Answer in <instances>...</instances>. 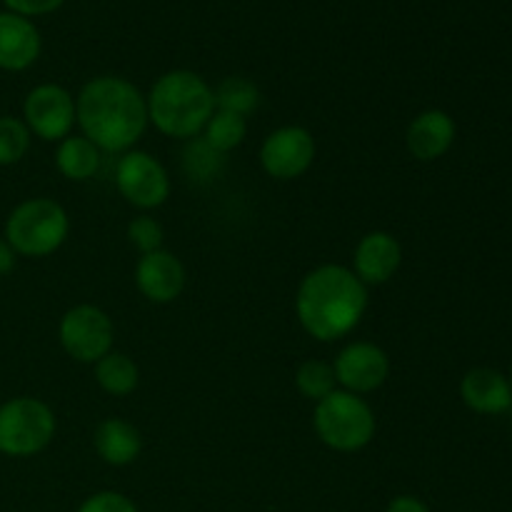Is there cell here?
Returning a JSON list of instances; mask_svg holds the SVG:
<instances>
[{"instance_id":"cell-1","label":"cell","mask_w":512,"mask_h":512,"mask_svg":"<svg viewBox=\"0 0 512 512\" xmlns=\"http://www.w3.org/2000/svg\"><path fill=\"white\" fill-rule=\"evenodd\" d=\"M75 123L100 153H128L148 128V103L130 80L100 75L80 88Z\"/></svg>"},{"instance_id":"cell-2","label":"cell","mask_w":512,"mask_h":512,"mask_svg":"<svg viewBox=\"0 0 512 512\" xmlns=\"http://www.w3.org/2000/svg\"><path fill=\"white\" fill-rule=\"evenodd\" d=\"M368 310V285L345 265L310 270L295 293V315L310 338L335 343L353 333Z\"/></svg>"},{"instance_id":"cell-3","label":"cell","mask_w":512,"mask_h":512,"mask_svg":"<svg viewBox=\"0 0 512 512\" xmlns=\"http://www.w3.org/2000/svg\"><path fill=\"white\" fill-rule=\"evenodd\" d=\"M145 103L150 123L175 140L198 138L215 113L213 88L193 70H170L160 75L145 95Z\"/></svg>"},{"instance_id":"cell-4","label":"cell","mask_w":512,"mask_h":512,"mask_svg":"<svg viewBox=\"0 0 512 512\" xmlns=\"http://www.w3.org/2000/svg\"><path fill=\"white\" fill-rule=\"evenodd\" d=\"M313 428L320 443L335 453H358L373 443L378 423L368 400L348 390H335L315 403Z\"/></svg>"},{"instance_id":"cell-5","label":"cell","mask_w":512,"mask_h":512,"mask_svg":"<svg viewBox=\"0 0 512 512\" xmlns=\"http://www.w3.org/2000/svg\"><path fill=\"white\" fill-rule=\"evenodd\" d=\"M68 233V213L53 198L23 200L5 223V240L23 258H48L68 240Z\"/></svg>"},{"instance_id":"cell-6","label":"cell","mask_w":512,"mask_h":512,"mask_svg":"<svg viewBox=\"0 0 512 512\" xmlns=\"http://www.w3.org/2000/svg\"><path fill=\"white\" fill-rule=\"evenodd\" d=\"M55 413L38 398H13L0 405V453L33 458L55 438Z\"/></svg>"},{"instance_id":"cell-7","label":"cell","mask_w":512,"mask_h":512,"mask_svg":"<svg viewBox=\"0 0 512 512\" xmlns=\"http://www.w3.org/2000/svg\"><path fill=\"white\" fill-rule=\"evenodd\" d=\"M58 338L65 353L78 363L95 365L113 350L115 328L110 315L98 305H75L60 318Z\"/></svg>"},{"instance_id":"cell-8","label":"cell","mask_w":512,"mask_h":512,"mask_svg":"<svg viewBox=\"0 0 512 512\" xmlns=\"http://www.w3.org/2000/svg\"><path fill=\"white\" fill-rule=\"evenodd\" d=\"M115 188L133 208L153 210L170 198V175L155 155L128 150L115 163Z\"/></svg>"},{"instance_id":"cell-9","label":"cell","mask_w":512,"mask_h":512,"mask_svg":"<svg viewBox=\"0 0 512 512\" xmlns=\"http://www.w3.org/2000/svg\"><path fill=\"white\" fill-rule=\"evenodd\" d=\"M23 118L30 135L45 143H60L75 128L73 93L55 83L35 85L23 103Z\"/></svg>"},{"instance_id":"cell-10","label":"cell","mask_w":512,"mask_h":512,"mask_svg":"<svg viewBox=\"0 0 512 512\" xmlns=\"http://www.w3.org/2000/svg\"><path fill=\"white\" fill-rule=\"evenodd\" d=\"M315 138L303 125H283L260 145V165L275 180H295L315 163Z\"/></svg>"},{"instance_id":"cell-11","label":"cell","mask_w":512,"mask_h":512,"mask_svg":"<svg viewBox=\"0 0 512 512\" xmlns=\"http://www.w3.org/2000/svg\"><path fill=\"white\" fill-rule=\"evenodd\" d=\"M335 380L348 393L365 395L383 388L390 375V358L380 345L368 340H355L345 345L333 363Z\"/></svg>"},{"instance_id":"cell-12","label":"cell","mask_w":512,"mask_h":512,"mask_svg":"<svg viewBox=\"0 0 512 512\" xmlns=\"http://www.w3.org/2000/svg\"><path fill=\"white\" fill-rule=\"evenodd\" d=\"M135 288L155 305L173 303L185 290V265L180 263L178 255L163 248L140 255L135 265Z\"/></svg>"},{"instance_id":"cell-13","label":"cell","mask_w":512,"mask_h":512,"mask_svg":"<svg viewBox=\"0 0 512 512\" xmlns=\"http://www.w3.org/2000/svg\"><path fill=\"white\" fill-rule=\"evenodd\" d=\"M403 263V248L398 238L385 230H373L363 235L360 243L355 245L353 253V273L358 275L360 283L365 285H383L398 273Z\"/></svg>"},{"instance_id":"cell-14","label":"cell","mask_w":512,"mask_h":512,"mask_svg":"<svg viewBox=\"0 0 512 512\" xmlns=\"http://www.w3.org/2000/svg\"><path fill=\"white\" fill-rule=\"evenodd\" d=\"M455 143V120L445 110H423L415 115L405 133V145L415 160H438L453 148Z\"/></svg>"},{"instance_id":"cell-15","label":"cell","mask_w":512,"mask_h":512,"mask_svg":"<svg viewBox=\"0 0 512 512\" xmlns=\"http://www.w3.org/2000/svg\"><path fill=\"white\" fill-rule=\"evenodd\" d=\"M40 48H43V40L30 18L15 15L10 10L0 13V68L20 73L40 58Z\"/></svg>"},{"instance_id":"cell-16","label":"cell","mask_w":512,"mask_h":512,"mask_svg":"<svg viewBox=\"0 0 512 512\" xmlns=\"http://www.w3.org/2000/svg\"><path fill=\"white\" fill-rule=\"evenodd\" d=\"M460 395L465 405L475 413L498 415L512 405V385L503 373L490 368H475L460 383Z\"/></svg>"},{"instance_id":"cell-17","label":"cell","mask_w":512,"mask_h":512,"mask_svg":"<svg viewBox=\"0 0 512 512\" xmlns=\"http://www.w3.org/2000/svg\"><path fill=\"white\" fill-rule=\"evenodd\" d=\"M93 448L100 460L113 468H125L135 463L143 450V438L133 423L120 418H105L93 433Z\"/></svg>"},{"instance_id":"cell-18","label":"cell","mask_w":512,"mask_h":512,"mask_svg":"<svg viewBox=\"0 0 512 512\" xmlns=\"http://www.w3.org/2000/svg\"><path fill=\"white\" fill-rule=\"evenodd\" d=\"M55 165L68 180H88L100 168V150L85 135H68L55 150Z\"/></svg>"},{"instance_id":"cell-19","label":"cell","mask_w":512,"mask_h":512,"mask_svg":"<svg viewBox=\"0 0 512 512\" xmlns=\"http://www.w3.org/2000/svg\"><path fill=\"white\" fill-rule=\"evenodd\" d=\"M95 380H98V385L108 395L125 398V395H130L138 388L140 370L130 355L110 350L105 358H100L98 363H95Z\"/></svg>"},{"instance_id":"cell-20","label":"cell","mask_w":512,"mask_h":512,"mask_svg":"<svg viewBox=\"0 0 512 512\" xmlns=\"http://www.w3.org/2000/svg\"><path fill=\"white\" fill-rule=\"evenodd\" d=\"M245 138H248V120L243 115L228 113V110H215L203 130L205 143L223 155L240 148Z\"/></svg>"},{"instance_id":"cell-21","label":"cell","mask_w":512,"mask_h":512,"mask_svg":"<svg viewBox=\"0 0 512 512\" xmlns=\"http://www.w3.org/2000/svg\"><path fill=\"white\" fill-rule=\"evenodd\" d=\"M215 93V110H228V113L248 118L260 105V90L253 80L248 78H225Z\"/></svg>"},{"instance_id":"cell-22","label":"cell","mask_w":512,"mask_h":512,"mask_svg":"<svg viewBox=\"0 0 512 512\" xmlns=\"http://www.w3.org/2000/svg\"><path fill=\"white\" fill-rule=\"evenodd\" d=\"M295 388L300 390L303 398L313 400V403H320L323 398H328L330 393L338 390L333 363H325V360H305L298 368V373H295Z\"/></svg>"},{"instance_id":"cell-23","label":"cell","mask_w":512,"mask_h":512,"mask_svg":"<svg viewBox=\"0 0 512 512\" xmlns=\"http://www.w3.org/2000/svg\"><path fill=\"white\" fill-rule=\"evenodd\" d=\"M223 165L225 155L210 148L203 138L190 140L183 153V168L188 173V178L195 180V183H210V180H215L223 173Z\"/></svg>"},{"instance_id":"cell-24","label":"cell","mask_w":512,"mask_h":512,"mask_svg":"<svg viewBox=\"0 0 512 512\" xmlns=\"http://www.w3.org/2000/svg\"><path fill=\"white\" fill-rule=\"evenodd\" d=\"M30 148V130L13 115H0V165H15Z\"/></svg>"},{"instance_id":"cell-25","label":"cell","mask_w":512,"mask_h":512,"mask_svg":"<svg viewBox=\"0 0 512 512\" xmlns=\"http://www.w3.org/2000/svg\"><path fill=\"white\" fill-rule=\"evenodd\" d=\"M128 240L135 250H140V255L155 253V250L163 248V225L150 215H138L128 223Z\"/></svg>"},{"instance_id":"cell-26","label":"cell","mask_w":512,"mask_h":512,"mask_svg":"<svg viewBox=\"0 0 512 512\" xmlns=\"http://www.w3.org/2000/svg\"><path fill=\"white\" fill-rule=\"evenodd\" d=\"M78 512H138V505L123 493H115V490H100V493L85 498Z\"/></svg>"},{"instance_id":"cell-27","label":"cell","mask_w":512,"mask_h":512,"mask_svg":"<svg viewBox=\"0 0 512 512\" xmlns=\"http://www.w3.org/2000/svg\"><path fill=\"white\" fill-rule=\"evenodd\" d=\"M3 3L10 13L23 15V18H38V15H48L63 8L65 0H3Z\"/></svg>"},{"instance_id":"cell-28","label":"cell","mask_w":512,"mask_h":512,"mask_svg":"<svg viewBox=\"0 0 512 512\" xmlns=\"http://www.w3.org/2000/svg\"><path fill=\"white\" fill-rule=\"evenodd\" d=\"M385 512H430V508L415 495H398V498L390 500Z\"/></svg>"},{"instance_id":"cell-29","label":"cell","mask_w":512,"mask_h":512,"mask_svg":"<svg viewBox=\"0 0 512 512\" xmlns=\"http://www.w3.org/2000/svg\"><path fill=\"white\" fill-rule=\"evenodd\" d=\"M15 268V250L5 238H0V278L8 275Z\"/></svg>"}]
</instances>
